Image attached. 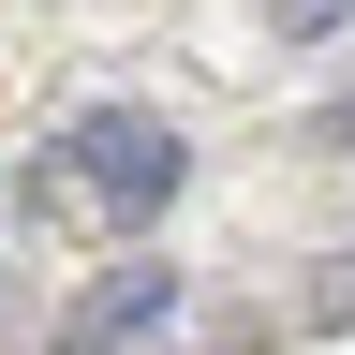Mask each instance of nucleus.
Listing matches in <instances>:
<instances>
[{"label": "nucleus", "mask_w": 355, "mask_h": 355, "mask_svg": "<svg viewBox=\"0 0 355 355\" xmlns=\"http://www.w3.org/2000/svg\"><path fill=\"white\" fill-rule=\"evenodd\" d=\"M163 311H178V266H104V282L60 311V355H119L133 326H163Z\"/></svg>", "instance_id": "f03ea898"}, {"label": "nucleus", "mask_w": 355, "mask_h": 355, "mask_svg": "<svg viewBox=\"0 0 355 355\" xmlns=\"http://www.w3.org/2000/svg\"><path fill=\"white\" fill-rule=\"evenodd\" d=\"M282 15V44H326V30H355V0H266Z\"/></svg>", "instance_id": "7ed1b4c3"}, {"label": "nucleus", "mask_w": 355, "mask_h": 355, "mask_svg": "<svg viewBox=\"0 0 355 355\" xmlns=\"http://www.w3.org/2000/svg\"><path fill=\"white\" fill-rule=\"evenodd\" d=\"M60 178H74L104 222H163V207H178V178H193V133H178L163 104H89Z\"/></svg>", "instance_id": "f257e3e1"}, {"label": "nucleus", "mask_w": 355, "mask_h": 355, "mask_svg": "<svg viewBox=\"0 0 355 355\" xmlns=\"http://www.w3.org/2000/svg\"><path fill=\"white\" fill-rule=\"evenodd\" d=\"M326 133H340V148H355V104H340V119H326Z\"/></svg>", "instance_id": "20e7f679"}]
</instances>
